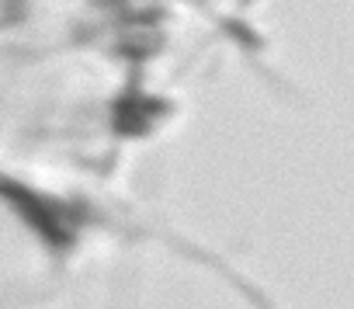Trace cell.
I'll return each instance as SVG.
<instances>
[{
	"mask_svg": "<svg viewBox=\"0 0 354 309\" xmlns=\"http://www.w3.org/2000/svg\"><path fill=\"white\" fill-rule=\"evenodd\" d=\"M0 195H4L25 219H28V226L42 236V240H49L53 247H66L70 243V226H66V216L56 209V205H49V202H42L39 195H32V191H25L21 185H15V181H0Z\"/></svg>",
	"mask_w": 354,
	"mask_h": 309,
	"instance_id": "cell-1",
	"label": "cell"
},
{
	"mask_svg": "<svg viewBox=\"0 0 354 309\" xmlns=\"http://www.w3.org/2000/svg\"><path fill=\"white\" fill-rule=\"evenodd\" d=\"M149 101H125V104H118V118H115V125L118 129H125V132H136V129H142L146 122H149Z\"/></svg>",
	"mask_w": 354,
	"mask_h": 309,
	"instance_id": "cell-2",
	"label": "cell"
}]
</instances>
